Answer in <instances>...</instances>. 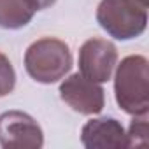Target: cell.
Segmentation results:
<instances>
[{
    "label": "cell",
    "instance_id": "cell-3",
    "mask_svg": "<svg viewBox=\"0 0 149 149\" xmlns=\"http://www.w3.org/2000/svg\"><path fill=\"white\" fill-rule=\"evenodd\" d=\"M147 6L144 0H102L97 7V23L116 40L137 39L147 26Z\"/></svg>",
    "mask_w": 149,
    "mask_h": 149
},
{
    "label": "cell",
    "instance_id": "cell-9",
    "mask_svg": "<svg viewBox=\"0 0 149 149\" xmlns=\"http://www.w3.org/2000/svg\"><path fill=\"white\" fill-rule=\"evenodd\" d=\"M147 114L146 116H133L130 128L126 132V144L128 147H146L149 142L147 137Z\"/></svg>",
    "mask_w": 149,
    "mask_h": 149
},
{
    "label": "cell",
    "instance_id": "cell-5",
    "mask_svg": "<svg viewBox=\"0 0 149 149\" xmlns=\"http://www.w3.org/2000/svg\"><path fill=\"white\" fill-rule=\"evenodd\" d=\"M116 65L118 49L107 39H88L79 49V74L93 83H107Z\"/></svg>",
    "mask_w": 149,
    "mask_h": 149
},
{
    "label": "cell",
    "instance_id": "cell-7",
    "mask_svg": "<svg viewBox=\"0 0 149 149\" xmlns=\"http://www.w3.org/2000/svg\"><path fill=\"white\" fill-rule=\"evenodd\" d=\"M81 144L88 149H125L126 132L116 118H93L83 125Z\"/></svg>",
    "mask_w": 149,
    "mask_h": 149
},
{
    "label": "cell",
    "instance_id": "cell-1",
    "mask_svg": "<svg viewBox=\"0 0 149 149\" xmlns=\"http://www.w3.org/2000/svg\"><path fill=\"white\" fill-rule=\"evenodd\" d=\"M114 97L119 109L130 116L149 111V61L142 54H130L116 65Z\"/></svg>",
    "mask_w": 149,
    "mask_h": 149
},
{
    "label": "cell",
    "instance_id": "cell-6",
    "mask_svg": "<svg viewBox=\"0 0 149 149\" xmlns=\"http://www.w3.org/2000/svg\"><path fill=\"white\" fill-rule=\"evenodd\" d=\"M60 98L79 114L95 116L105 107V91L98 83H93L81 74H72L60 84Z\"/></svg>",
    "mask_w": 149,
    "mask_h": 149
},
{
    "label": "cell",
    "instance_id": "cell-10",
    "mask_svg": "<svg viewBox=\"0 0 149 149\" xmlns=\"http://www.w3.org/2000/svg\"><path fill=\"white\" fill-rule=\"evenodd\" d=\"M16 86V72L11 60L0 51V98L7 97L14 91Z\"/></svg>",
    "mask_w": 149,
    "mask_h": 149
},
{
    "label": "cell",
    "instance_id": "cell-4",
    "mask_svg": "<svg viewBox=\"0 0 149 149\" xmlns=\"http://www.w3.org/2000/svg\"><path fill=\"white\" fill-rule=\"evenodd\" d=\"M0 146L6 149H40L44 132L30 114L7 111L0 114Z\"/></svg>",
    "mask_w": 149,
    "mask_h": 149
},
{
    "label": "cell",
    "instance_id": "cell-12",
    "mask_svg": "<svg viewBox=\"0 0 149 149\" xmlns=\"http://www.w3.org/2000/svg\"><path fill=\"white\" fill-rule=\"evenodd\" d=\"M144 2H147V4H149V0H144Z\"/></svg>",
    "mask_w": 149,
    "mask_h": 149
},
{
    "label": "cell",
    "instance_id": "cell-11",
    "mask_svg": "<svg viewBox=\"0 0 149 149\" xmlns=\"http://www.w3.org/2000/svg\"><path fill=\"white\" fill-rule=\"evenodd\" d=\"M26 2H28V6L37 13V11H44V9H47V7L54 6L56 0H26Z\"/></svg>",
    "mask_w": 149,
    "mask_h": 149
},
{
    "label": "cell",
    "instance_id": "cell-8",
    "mask_svg": "<svg viewBox=\"0 0 149 149\" xmlns=\"http://www.w3.org/2000/svg\"><path fill=\"white\" fill-rule=\"evenodd\" d=\"M35 11L26 0H0V28L19 30L33 19Z\"/></svg>",
    "mask_w": 149,
    "mask_h": 149
},
{
    "label": "cell",
    "instance_id": "cell-2",
    "mask_svg": "<svg viewBox=\"0 0 149 149\" xmlns=\"http://www.w3.org/2000/svg\"><path fill=\"white\" fill-rule=\"evenodd\" d=\"M72 53L67 42L56 37H42L25 51L26 74L40 84H54L72 68Z\"/></svg>",
    "mask_w": 149,
    "mask_h": 149
}]
</instances>
